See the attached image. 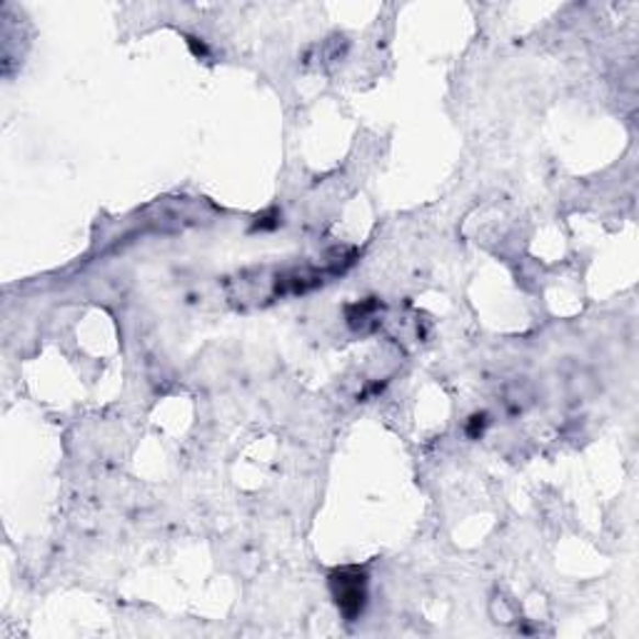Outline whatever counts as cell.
I'll return each instance as SVG.
<instances>
[{"label":"cell","instance_id":"6da1fadb","mask_svg":"<svg viewBox=\"0 0 639 639\" xmlns=\"http://www.w3.org/2000/svg\"><path fill=\"white\" fill-rule=\"evenodd\" d=\"M330 587L337 607L348 619L362 615L365 602H368V574L358 568H343L330 574Z\"/></svg>","mask_w":639,"mask_h":639}]
</instances>
